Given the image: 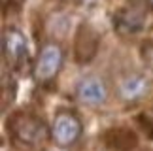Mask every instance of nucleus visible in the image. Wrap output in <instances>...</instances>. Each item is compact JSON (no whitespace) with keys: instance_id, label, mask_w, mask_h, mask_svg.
<instances>
[{"instance_id":"1","label":"nucleus","mask_w":153,"mask_h":151,"mask_svg":"<svg viewBox=\"0 0 153 151\" xmlns=\"http://www.w3.org/2000/svg\"><path fill=\"white\" fill-rule=\"evenodd\" d=\"M8 130L19 146L38 147L48 140V127L40 117L28 112H15L8 119Z\"/></svg>"},{"instance_id":"2","label":"nucleus","mask_w":153,"mask_h":151,"mask_svg":"<svg viewBox=\"0 0 153 151\" xmlns=\"http://www.w3.org/2000/svg\"><path fill=\"white\" fill-rule=\"evenodd\" d=\"M151 11V6L144 0H127L114 13V28L127 36L138 34L149 27Z\"/></svg>"},{"instance_id":"3","label":"nucleus","mask_w":153,"mask_h":151,"mask_svg":"<svg viewBox=\"0 0 153 151\" xmlns=\"http://www.w3.org/2000/svg\"><path fill=\"white\" fill-rule=\"evenodd\" d=\"M64 53L62 47L55 42L45 44L36 57V62L32 66V76L38 83H49L51 79L57 78V74L62 68Z\"/></svg>"},{"instance_id":"4","label":"nucleus","mask_w":153,"mask_h":151,"mask_svg":"<svg viewBox=\"0 0 153 151\" xmlns=\"http://www.w3.org/2000/svg\"><path fill=\"white\" fill-rule=\"evenodd\" d=\"M81 136V121L70 110H59L51 123V138L57 146L70 147Z\"/></svg>"},{"instance_id":"5","label":"nucleus","mask_w":153,"mask_h":151,"mask_svg":"<svg viewBox=\"0 0 153 151\" xmlns=\"http://www.w3.org/2000/svg\"><path fill=\"white\" fill-rule=\"evenodd\" d=\"M2 55L4 61L11 68H21L28 61V49H27V40L21 30L10 27L2 34Z\"/></svg>"},{"instance_id":"6","label":"nucleus","mask_w":153,"mask_h":151,"mask_svg":"<svg viewBox=\"0 0 153 151\" xmlns=\"http://www.w3.org/2000/svg\"><path fill=\"white\" fill-rule=\"evenodd\" d=\"M98 45H100V38L98 32L93 28L89 23H81L78 32L74 38V57L79 64H87L93 61V57L97 55Z\"/></svg>"},{"instance_id":"7","label":"nucleus","mask_w":153,"mask_h":151,"mask_svg":"<svg viewBox=\"0 0 153 151\" xmlns=\"http://www.w3.org/2000/svg\"><path fill=\"white\" fill-rule=\"evenodd\" d=\"M76 96L83 104L98 106V104L106 102V98H108V87H106L102 78L89 76V78H83L78 83V87H76Z\"/></svg>"},{"instance_id":"8","label":"nucleus","mask_w":153,"mask_h":151,"mask_svg":"<svg viewBox=\"0 0 153 151\" xmlns=\"http://www.w3.org/2000/svg\"><path fill=\"white\" fill-rule=\"evenodd\" d=\"M149 91V81L142 74H128L119 81V96L127 102L140 100Z\"/></svg>"},{"instance_id":"9","label":"nucleus","mask_w":153,"mask_h":151,"mask_svg":"<svg viewBox=\"0 0 153 151\" xmlns=\"http://www.w3.org/2000/svg\"><path fill=\"white\" fill-rule=\"evenodd\" d=\"M106 144L111 147V149H117V151H128L136 146V136H134L132 130L128 129H123V127H117V129H111L106 132L104 136Z\"/></svg>"},{"instance_id":"10","label":"nucleus","mask_w":153,"mask_h":151,"mask_svg":"<svg viewBox=\"0 0 153 151\" xmlns=\"http://www.w3.org/2000/svg\"><path fill=\"white\" fill-rule=\"evenodd\" d=\"M138 119H140V125H142L144 132H146L149 138H153V110H151V112L142 113Z\"/></svg>"},{"instance_id":"11","label":"nucleus","mask_w":153,"mask_h":151,"mask_svg":"<svg viewBox=\"0 0 153 151\" xmlns=\"http://www.w3.org/2000/svg\"><path fill=\"white\" fill-rule=\"evenodd\" d=\"M146 2H148V4L151 6V10H153V0H146Z\"/></svg>"}]
</instances>
